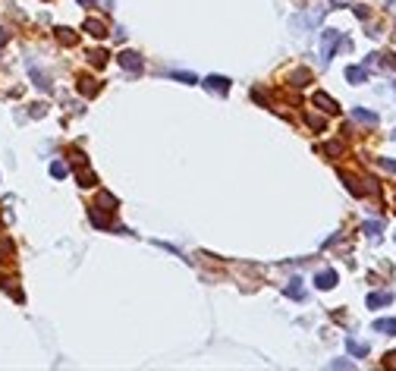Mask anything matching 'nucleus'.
<instances>
[{"mask_svg": "<svg viewBox=\"0 0 396 371\" xmlns=\"http://www.w3.org/2000/svg\"><path fill=\"white\" fill-rule=\"evenodd\" d=\"M361 230H365L368 236H377V233L384 230V220H365V223H361Z\"/></svg>", "mask_w": 396, "mask_h": 371, "instance_id": "f3484780", "label": "nucleus"}, {"mask_svg": "<svg viewBox=\"0 0 396 371\" xmlns=\"http://www.w3.org/2000/svg\"><path fill=\"white\" fill-rule=\"evenodd\" d=\"M79 179H82V186H94V173H91V170H85Z\"/></svg>", "mask_w": 396, "mask_h": 371, "instance_id": "bb28decb", "label": "nucleus"}, {"mask_svg": "<svg viewBox=\"0 0 396 371\" xmlns=\"http://www.w3.org/2000/svg\"><path fill=\"white\" fill-rule=\"evenodd\" d=\"M32 79H35V85H41L44 91H50V82L44 79V73H38V70H35V66H32Z\"/></svg>", "mask_w": 396, "mask_h": 371, "instance_id": "aec40b11", "label": "nucleus"}, {"mask_svg": "<svg viewBox=\"0 0 396 371\" xmlns=\"http://www.w3.org/2000/svg\"><path fill=\"white\" fill-rule=\"evenodd\" d=\"M346 79H349L352 85H361V82L368 79V70H365V66H349V70H346Z\"/></svg>", "mask_w": 396, "mask_h": 371, "instance_id": "6e6552de", "label": "nucleus"}, {"mask_svg": "<svg viewBox=\"0 0 396 371\" xmlns=\"http://www.w3.org/2000/svg\"><path fill=\"white\" fill-rule=\"evenodd\" d=\"M374 330H381L387 336H396V318H381V321H374Z\"/></svg>", "mask_w": 396, "mask_h": 371, "instance_id": "1a4fd4ad", "label": "nucleus"}, {"mask_svg": "<svg viewBox=\"0 0 396 371\" xmlns=\"http://www.w3.org/2000/svg\"><path fill=\"white\" fill-rule=\"evenodd\" d=\"M384 365H390V368H396V352H390V356H387V362Z\"/></svg>", "mask_w": 396, "mask_h": 371, "instance_id": "c85d7f7f", "label": "nucleus"}, {"mask_svg": "<svg viewBox=\"0 0 396 371\" xmlns=\"http://www.w3.org/2000/svg\"><path fill=\"white\" fill-rule=\"evenodd\" d=\"M57 38L63 41V44H76V41H79V35H76L73 29H63V25H60V29H57Z\"/></svg>", "mask_w": 396, "mask_h": 371, "instance_id": "ddd939ff", "label": "nucleus"}, {"mask_svg": "<svg viewBox=\"0 0 396 371\" xmlns=\"http://www.w3.org/2000/svg\"><path fill=\"white\" fill-rule=\"evenodd\" d=\"M305 120H308V126H312V129H324V120H321V117H315V114H308Z\"/></svg>", "mask_w": 396, "mask_h": 371, "instance_id": "393cba45", "label": "nucleus"}, {"mask_svg": "<svg viewBox=\"0 0 396 371\" xmlns=\"http://www.w3.org/2000/svg\"><path fill=\"white\" fill-rule=\"evenodd\" d=\"M117 60H119V66H123L126 73H142V57L135 54V50H123Z\"/></svg>", "mask_w": 396, "mask_h": 371, "instance_id": "f03ea898", "label": "nucleus"}, {"mask_svg": "<svg viewBox=\"0 0 396 371\" xmlns=\"http://www.w3.org/2000/svg\"><path fill=\"white\" fill-rule=\"evenodd\" d=\"M377 164H381L387 173H396V161H393V158H377Z\"/></svg>", "mask_w": 396, "mask_h": 371, "instance_id": "b1692460", "label": "nucleus"}, {"mask_svg": "<svg viewBox=\"0 0 396 371\" xmlns=\"http://www.w3.org/2000/svg\"><path fill=\"white\" fill-rule=\"evenodd\" d=\"M346 349L352 352V356H358V359L368 356V343H358V340H346Z\"/></svg>", "mask_w": 396, "mask_h": 371, "instance_id": "9b49d317", "label": "nucleus"}, {"mask_svg": "<svg viewBox=\"0 0 396 371\" xmlns=\"http://www.w3.org/2000/svg\"><path fill=\"white\" fill-rule=\"evenodd\" d=\"M340 179L346 183V189H349V192L356 195V198H358V195H365V186H358V183H356V179H352L349 173H340Z\"/></svg>", "mask_w": 396, "mask_h": 371, "instance_id": "f8f14e48", "label": "nucleus"}, {"mask_svg": "<svg viewBox=\"0 0 396 371\" xmlns=\"http://www.w3.org/2000/svg\"><path fill=\"white\" fill-rule=\"evenodd\" d=\"M204 88L227 94V91H230V79H227V76H208V79H204Z\"/></svg>", "mask_w": 396, "mask_h": 371, "instance_id": "39448f33", "label": "nucleus"}, {"mask_svg": "<svg viewBox=\"0 0 396 371\" xmlns=\"http://www.w3.org/2000/svg\"><path fill=\"white\" fill-rule=\"evenodd\" d=\"M308 79H312V73H308V70H296V73L289 76V82L296 85V88H302V85H305Z\"/></svg>", "mask_w": 396, "mask_h": 371, "instance_id": "4468645a", "label": "nucleus"}, {"mask_svg": "<svg viewBox=\"0 0 396 371\" xmlns=\"http://www.w3.org/2000/svg\"><path fill=\"white\" fill-rule=\"evenodd\" d=\"M6 38H10V35H6V32L0 29V44H6Z\"/></svg>", "mask_w": 396, "mask_h": 371, "instance_id": "c756f323", "label": "nucleus"}, {"mask_svg": "<svg viewBox=\"0 0 396 371\" xmlns=\"http://www.w3.org/2000/svg\"><path fill=\"white\" fill-rule=\"evenodd\" d=\"M91 63H94V66H107V50H94V54H91Z\"/></svg>", "mask_w": 396, "mask_h": 371, "instance_id": "5701e85b", "label": "nucleus"}, {"mask_svg": "<svg viewBox=\"0 0 396 371\" xmlns=\"http://www.w3.org/2000/svg\"><path fill=\"white\" fill-rule=\"evenodd\" d=\"M315 287L317 289H333V287H337V271H321L315 277Z\"/></svg>", "mask_w": 396, "mask_h": 371, "instance_id": "423d86ee", "label": "nucleus"}, {"mask_svg": "<svg viewBox=\"0 0 396 371\" xmlns=\"http://www.w3.org/2000/svg\"><path fill=\"white\" fill-rule=\"evenodd\" d=\"M66 173H70V167H66V164H63V161H54V164H50V176H57V179H63Z\"/></svg>", "mask_w": 396, "mask_h": 371, "instance_id": "a211bd4d", "label": "nucleus"}, {"mask_svg": "<svg viewBox=\"0 0 396 371\" xmlns=\"http://www.w3.org/2000/svg\"><path fill=\"white\" fill-rule=\"evenodd\" d=\"M352 120H358V123H365V126H377V123H381V117H377L374 110H365V107L352 110Z\"/></svg>", "mask_w": 396, "mask_h": 371, "instance_id": "20e7f679", "label": "nucleus"}, {"mask_svg": "<svg viewBox=\"0 0 396 371\" xmlns=\"http://www.w3.org/2000/svg\"><path fill=\"white\" fill-rule=\"evenodd\" d=\"M330 368H356V362H346V359H337V362H330Z\"/></svg>", "mask_w": 396, "mask_h": 371, "instance_id": "a878e982", "label": "nucleus"}, {"mask_svg": "<svg viewBox=\"0 0 396 371\" xmlns=\"http://www.w3.org/2000/svg\"><path fill=\"white\" fill-rule=\"evenodd\" d=\"M324 154H330V158H340V154H343V142H327V145H324Z\"/></svg>", "mask_w": 396, "mask_h": 371, "instance_id": "6ab92c4d", "label": "nucleus"}, {"mask_svg": "<svg viewBox=\"0 0 396 371\" xmlns=\"http://www.w3.org/2000/svg\"><path fill=\"white\" fill-rule=\"evenodd\" d=\"M312 101L324 110V114H340V104H337V101H333L327 91H315V94H312Z\"/></svg>", "mask_w": 396, "mask_h": 371, "instance_id": "7ed1b4c3", "label": "nucleus"}, {"mask_svg": "<svg viewBox=\"0 0 396 371\" xmlns=\"http://www.w3.org/2000/svg\"><path fill=\"white\" fill-rule=\"evenodd\" d=\"M85 32L94 35V38H104L107 35V25L101 22V19H85Z\"/></svg>", "mask_w": 396, "mask_h": 371, "instance_id": "0eeeda50", "label": "nucleus"}, {"mask_svg": "<svg viewBox=\"0 0 396 371\" xmlns=\"http://www.w3.org/2000/svg\"><path fill=\"white\" fill-rule=\"evenodd\" d=\"M390 302H393V292H371V296H368V308L390 305Z\"/></svg>", "mask_w": 396, "mask_h": 371, "instance_id": "9d476101", "label": "nucleus"}, {"mask_svg": "<svg viewBox=\"0 0 396 371\" xmlns=\"http://www.w3.org/2000/svg\"><path fill=\"white\" fill-rule=\"evenodd\" d=\"M173 79H176V82H183V85H195V82H198L192 73H173Z\"/></svg>", "mask_w": 396, "mask_h": 371, "instance_id": "4be33fe9", "label": "nucleus"}, {"mask_svg": "<svg viewBox=\"0 0 396 371\" xmlns=\"http://www.w3.org/2000/svg\"><path fill=\"white\" fill-rule=\"evenodd\" d=\"M286 296H292V299H305V289H302V280H292L289 287H286Z\"/></svg>", "mask_w": 396, "mask_h": 371, "instance_id": "2eb2a0df", "label": "nucleus"}, {"mask_svg": "<svg viewBox=\"0 0 396 371\" xmlns=\"http://www.w3.org/2000/svg\"><path fill=\"white\" fill-rule=\"evenodd\" d=\"M356 16H358V19H368L371 13H368V6H356Z\"/></svg>", "mask_w": 396, "mask_h": 371, "instance_id": "cd10ccee", "label": "nucleus"}, {"mask_svg": "<svg viewBox=\"0 0 396 371\" xmlns=\"http://www.w3.org/2000/svg\"><path fill=\"white\" fill-rule=\"evenodd\" d=\"M88 217H91V223H94V227H98V230H104V227H110V223H107V217H101L98 211H88Z\"/></svg>", "mask_w": 396, "mask_h": 371, "instance_id": "412c9836", "label": "nucleus"}, {"mask_svg": "<svg viewBox=\"0 0 396 371\" xmlns=\"http://www.w3.org/2000/svg\"><path fill=\"white\" fill-rule=\"evenodd\" d=\"M337 44H340V32L337 29H324L321 32V57L330 60L333 50H337Z\"/></svg>", "mask_w": 396, "mask_h": 371, "instance_id": "f257e3e1", "label": "nucleus"}, {"mask_svg": "<svg viewBox=\"0 0 396 371\" xmlns=\"http://www.w3.org/2000/svg\"><path fill=\"white\" fill-rule=\"evenodd\" d=\"M79 91L91 98V94H98V82H94V79H79Z\"/></svg>", "mask_w": 396, "mask_h": 371, "instance_id": "dca6fc26", "label": "nucleus"}]
</instances>
